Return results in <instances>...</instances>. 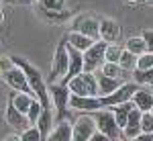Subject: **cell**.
Masks as SVG:
<instances>
[{
	"label": "cell",
	"instance_id": "2",
	"mask_svg": "<svg viewBox=\"0 0 153 141\" xmlns=\"http://www.w3.org/2000/svg\"><path fill=\"white\" fill-rule=\"evenodd\" d=\"M92 115H94V121H96V129H100L108 139H120L123 137V129L118 127L117 119H114V113L108 106L98 108Z\"/></svg>",
	"mask_w": 153,
	"mask_h": 141
},
{
	"label": "cell",
	"instance_id": "28",
	"mask_svg": "<svg viewBox=\"0 0 153 141\" xmlns=\"http://www.w3.org/2000/svg\"><path fill=\"white\" fill-rule=\"evenodd\" d=\"M19 139H23V141H41L43 137H41L39 127H37V125H31V127H27L25 131L19 133Z\"/></svg>",
	"mask_w": 153,
	"mask_h": 141
},
{
	"label": "cell",
	"instance_id": "4",
	"mask_svg": "<svg viewBox=\"0 0 153 141\" xmlns=\"http://www.w3.org/2000/svg\"><path fill=\"white\" fill-rule=\"evenodd\" d=\"M68 68H70V49H68V39L63 37L53 53V63H51V72H49L51 80L53 82L63 80V76L68 74Z\"/></svg>",
	"mask_w": 153,
	"mask_h": 141
},
{
	"label": "cell",
	"instance_id": "32",
	"mask_svg": "<svg viewBox=\"0 0 153 141\" xmlns=\"http://www.w3.org/2000/svg\"><path fill=\"white\" fill-rule=\"evenodd\" d=\"M141 37L145 39V43H147V51H153V29H145L141 33Z\"/></svg>",
	"mask_w": 153,
	"mask_h": 141
},
{
	"label": "cell",
	"instance_id": "37",
	"mask_svg": "<svg viewBox=\"0 0 153 141\" xmlns=\"http://www.w3.org/2000/svg\"><path fill=\"white\" fill-rule=\"evenodd\" d=\"M145 2H147V4H153V0H145Z\"/></svg>",
	"mask_w": 153,
	"mask_h": 141
},
{
	"label": "cell",
	"instance_id": "8",
	"mask_svg": "<svg viewBox=\"0 0 153 141\" xmlns=\"http://www.w3.org/2000/svg\"><path fill=\"white\" fill-rule=\"evenodd\" d=\"M2 80L8 84L12 90H19V92H31V94H33L31 86H29V80H27V74H25L16 63L8 66L6 70L2 72Z\"/></svg>",
	"mask_w": 153,
	"mask_h": 141
},
{
	"label": "cell",
	"instance_id": "23",
	"mask_svg": "<svg viewBox=\"0 0 153 141\" xmlns=\"http://www.w3.org/2000/svg\"><path fill=\"white\" fill-rule=\"evenodd\" d=\"M125 49H129L135 55H141L143 51H147V43H145V39L141 35H133L125 41Z\"/></svg>",
	"mask_w": 153,
	"mask_h": 141
},
{
	"label": "cell",
	"instance_id": "18",
	"mask_svg": "<svg viewBox=\"0 0 153 141\" xmlns=\"http://www.w3.org/2000/svg\"><path fill=\"white\" fill-rule=\"evenodd\" d=\"M96 80H98V96H106V94L114 92L123 84L120 78H110V76H104L100 72H96Z\"/></svg>",
	"mask_w": 153,
	"mask_h": 141
},
{
	"label": "cell",
	"instance_id": "14",
	"mask_svg": "<svg viewBox=\"0 0 153 141\" xmlns=\"http://www.w3.org/2000/svg\"><path fill=\"white\" fill-rule=\"evenodd\" d=\"M68 49H70V68H68V74L61 80V82H65V84L70 82L74 76H78V74L84 72V53L78 51L76 47H70V45H68Z\"/></svg>",
	"mask_w": 153,
	"mask_h": 141
},
{
	"label": "cell",
	"instance_id": "27",
	"mask_svg": "<svg viewBox=\"0 0 153 141\" xmlns=\"http://www.w3.org/2000/svg\"><path fill=\"white\" fill-rule=\"evenodd\" d=\"M118 63H120V68H123L125 72H133L135 68H137V55H135V53H131L129 49H125V51L120 53Z\"/></svg>",
	"mask_w": 153,
	"mask_h": 141
},
{
	"label": "cell",
	"instance_id": "35",
	"mask_svg": "<svg viewBox=\"0 0 153 141\" xmlns=\"http://www.w3.org/2000/svg\"><path fill=\"white\" fill-rule=\"evenodd\" d=\"M125 2H129V4H137L139 0H125Z\"/></svg>",
	"mask_w": 153,
	"mask_h": 141
},
{
	"label": "cell",
	"instance_id": "31",
	"mask_svg": "<svg viewBox=\"0 0 153 141\" xmlns=\"http://www.w3.org/2000/svg\"><path fill=\"white\" fill-rule=\"evenodd\" d=\"M153 131V113L145 110L141 113V133H151Z\"/></svg>",
	"mask_w": 153,
	"mask_h": 141
},
{
	"label": "cell",
	"instance_id": "25",
	"mask_svg": "<svg viewBox=\"0 0 153 141\" xmlns=\"http://www.w3.org/2000/svg\"><path fill=\"white\" fill-rule=\"evenodd\" d=\"M133 74V80L141 86H153V68H147V70H135L131 72Z\"/></svg>",
	"mask_w": 153,
	"mask_h": 141
},
{
	"label": "cell",
	"instance_id": "19",
	"mask_svg": "<svg viewBox=\"0 0 153 141\" xmlns=\"http://www.w3.org/2000/svg\"><path fill=\"white\" fill-rule=\"evenodd\" d=\"M65 39H68V45L76 47V49H78V51H82V53L96 41V39L84 35V33H80V31H70V33L65 35Z\"/></svg>",
	"mask_w": 153,
	"mask_h": 141
},
{
	"label": "cell",
	"instance_id": "16",
	"mask_svg": "<svg viewBox=\"0 0 153 141\" xmlns=\"http://www.w3.org/2000/svg\"><path fill=\"white\" fill-rule=\"evenodd\" d=\"M74 31H80L84 35L92 37V39H100V31H98V21L92 16H80L76 25H74Z\"/></svg>",
	"mask_w": 153,
	"mask_h": 141
},
{
	"label": "cell",
	"instance_id": "38",
	"mask_svg": "<svg viewBox=\"0 0 153 141\" xmlns=\"http://www.w3.org/2000/svg\"><path fill=\"white\" fill-rule=\"evenodd\" d=\"M151 113H153V106H151Z\"/></svg>",
	"mask_w": 153,
	"mask_h": 141
},
{
	"label": "cell",
	"instance_id": "5",
	"mask_svg": "<svg viewBox=\"0 0 153 141\" xmlns=\"http://www.w3.org/2000/svg\"><path fill=\"white\" fill-rule=\"evenodd\" d=\"M49 100L55 104V108H57V119H65L68 117V108H70V86L65 82H61V80H57V82L49 84Z\"/></svg>",
	"mask_w": 153,
	"mask_h": 141
},
{
	"label": "cell",
	"instance_id": "24",
	"mask_svg": "<svg viewBox=\"0 0 153 141\" xmlns=\"http://www.w3.org/2000/svg\"><path fill=\"white\" fill-rule=\"evenodd\" d=\"M37 127H39V131H41V137L47 139L49 131L53 129V123H51V108H43L41 117L37 119Z\"/></svg>",
	"mask_w": 153,
	"mask_h": 141
},
{
	"label": "cell",
	"instance_id": "1",
	"mask_svg": "<svg viewBox=\"0 0 153 141\" xmlns=\"http://www.w3.org/2000/svg\"><path fill=\"white\" fill-rule=\"evenodd\" d=\"M10 59H12V63H16L27 74V80H29V86L33 90V96L43 104V108H49V88L45 84V80H43V76H41V72L37 68H33L29 61H25L23 57H19V55H12Z\"/></svg>",
	"mask_w": 153,
	"mask_h": 141
},
{
	"label": "cell",
	"instance_id": "13",
	"mask_svg": "<svg viewBox=\"0 0 153 141\" xmlns=\"http://www.w3.org/2000/svg\"><path fill=\"white\" fill-rule=\"evenodd\" d=\"M98 31H100V39H104V41H117L118 35H120V25L114 21V19H110V16H104V19H100L98 21Z\"/></svg>",
	"mask_w": 153,
	"mask_h": 141
},
{
	"label": "cell",
	"instance_id": "33",
	"mask_svg": "<svg viewBox=\"0 0 153 141\" xmlns=\"http://www.w3.org/2000/svg\"><path fill=\"white\" fill-rule=\"evenodd\" d=\"M43 4L47 6L49 10H55V8H61V4H63V0H43Z\"/></svg>",
	"mask_w": 153,
	"mask_h": 141
},
{
	"label": "cell",
	"instance_id": "3",
	"mask_svg": "<svg viewBox=\"0 0 153 141\" xmlns=\"http://www.w3.org/2000/svg\"><path fill=\"white\" fill-rule=\"evenodd\" d=\"M70 92L71 94H82V96H98V80L96 72H82L74 76L70 82Z\"/></svg>",
	"mask_w": 153,
	"mask_h": 141
},
{
	"label": "cell",
	"instance_id": "11",
	"mask_svg": "<svg viewBox=\"0 0 153 141\" xmlns=\"http://www.w3.org/2000/svg\"><path fill=\"white\" fill-rule=\"evenodd\" d=\"M4 119H6V125H8V127H12V129H16L19 133H21V131H25L27 127H31L29 117H27L25 113H21V110L12 104L10 100H8V104H6V115H4Z\"/></svg>",
	"mask_w": 153,
	"mask_h": 141
},
{
	"label": "cell",
	"instance_id": "12",
	"mask_svg": "<svg viewBox=\"0 0 153 141\" xmlns=\"http://www.w3.org/2000/svg\"><path fill=\"white\" fill-rule=\"evenodd\" d=\"M141 113L137 106H133V110L129 113V119H127V125L123 127V137L127 139H137L141 135Z\"/></svg>",
	"mask_w": 153,
	"mask_h": 141
},
{
	"label": "cell",
	"instance_id": "20",
	"mask_svg": "<svg viewBox=\"0 0 153 141\" xmlns=\"http://www.w3.org/2000/svg\"><path fill=\"white\" fill-rule=\"evenodd\" d=\"M133 100H125V102H120V104H114V106H108L112 113H114V119H117L118 127L123 129L125 125H127V119H129V113L133 110Z\"/></svg>",
	"mask_w": 153,
	"mask_h": 141
},
{
	"label": "cell",
	"instance_id": "22",
	"mask_svg": "<svg viewBox=\"0 0 153 141\" xmlns=\"http://www.w3.org/2000/svg\"><path fill=\"white\" fill-rule=\"evenodd\" d=\"M33 100H35V98H33V94H31V92H19V90H16L14 94H10V102L16 106L21 113H25V115H27L29 106L33 104Z\"/></svg>",
	"mask_w": 153,
	"mask_h": 141
},
{
	"label": "cell",
	"instance_id": "15",
	"mask_svg": "<svg viewBox=\"0 0 153 141\" xmlns=\"http://www.w3.org/2000/svg\"><path fill=\"white\" fill-rule=\"evenodd\" d=\"M47 139H51V141H70V139H74L71 123L65 121V119H59L57 125H53V129L49 131Z\"/></svg>",
	"mask_w": 153,
	"mask_h": 141
},
{
	"label": "cell",
	"instance_id": "29",
	"mask_svg": "<svg viewBox=\"0 0 153 141\" xmlns=\"http://www.w3.org/2000/svg\"><path fill=\"white\" fill-rule=\"evenodd\" d=\"M41 113H43V104L35 98L33 104L29 106V110H27V117H29V121H31V125H37V119L41 117Z\"/></svg>",
	"mask_w": 153,
	"mask_h": 141
},
{
	"label": "cell",
	"instance_id": "7",
	"mask_svg": "<svg viewBox=\"0 0 153 141\" xmlns=\"http://www.w3.org/2000/svg\"><path fill=\"white\" fill-rule=\"evenodd\" d=\"M96 131V121L92 113H80L71 123V133L76 141H90L92 133Z\"/></svg>",
	"mask_w": 153,
	"mask_h": 141
},
{
	"label": "cell",
	"instance_id": "9",
	"mask_svg": "<svg viewBox=\"0 0 153 141\" xmlns=\"http://www.w3.org/2000/svg\"><path fill=\"white\" fill-rule=\"evenodd\" d=\"M137 88H139V86H137V82H123L117 90H114V92L106 94V96H100L102 106H114V104L125 102V100H131Z\"/></svg>",
	"mask_w": 153,
	"mask_h": 141
},
{
	"label": "cell",
	"instance_id": "30",
	"mask_svg": "<svg viewBox=\"0 0 153 141\" xmlns=\"http://www.w3.org/2000/svg\"><path fill=\"white\" fill-rule=\"evenodd\" d=\"M147 68H153V51H143L141 55H137V70Z\"/></svg>",
	"mask_w": 153,
	"mask_h": 141
},
{
	"label": "cell",
	"instance_id": "6",
	"mask_svg": "<svg viewBox=\"0 0 153 141\" xmlns=\"http://www.w3.org/2000/svg\"><path fill=\"white\" fill-rule=\"evenodd\" d=\"M106 45H108V41L96 39L94 43L84 51V72H98L100 70V66L106 61L104 59Z\"/></svg>",
	"mask_w": 153,
	"mask_h": 141
},
{
	"label": "cell",
	"instance_id": "34",
	"mask_svg": "<svg viewBox=\"0 0 153 141\" xmlns=\"http://www.w3.org/2000/svg\"><path fill=\"white\" fill-rule=\"evenodd\" d=\"M90 141H108V137H106L104 133L100 129H96L94 133H92V137H90Z\"/></svg>",
	"mask_w": 153,
	"mask_h": 141
},
{
	"label": "cell",
	"instance_id": "10",
	"mask_svg": "<svg viewBox=\"0 0 153 141\" xmlns=\"http://www.w3.org/2000/svg\"><path fill=\"white\" fill-rule=\"evenodd\" d=\"M70 108L76 113H96L98 108H104L100 96H82V94H70Z\"/></svg>",
	"mask_w": 153,
	"mask_h": 141
},
{
	"label": "cell",
	"instance_id": "26",
	"mask_svg": "<svg viewBox=\"0 0 153 141\" xmlns=\"http://www.w3.org/2000/svg\"><path fill=\"white\" fill-rule=\"evenodd\" d=\"M123 51H125V43H117V41H110V43L106 45L104 59H106V61H118Z\"/></svg>",
	"mask_w": 153,
	"mask_h": 141
},
{
	"label": "cell",
	"instance_id": "36",
	"mask_svg": "<svg viewBox=\"0 0 153 141\" xmlns=\"http://www.w3.org/2000/svg\"><path fill=\"white\" fill-rule=\"evenodd\" d=\"M16 2H25V4H27V2H31V0H16Z\"/></svg>",
	"mask_w": 153,
	"mask_h": 141
},
{
	"label": "cell",
	"instance_id": "21",
	"mask_svg": "<svg viewBox=\"0 0 153 141\" xmlns=\"http://www.w3.org/2000/svg\"><path fill=\"white\" fill-rule=\"evenodd\" d=\"M100 74H104V76H110V78H120V80H127L129 76V72H125L120 68V63L118 61H104L102 66H100Z\"/></svg>",
	"mask_w": 153,
	"mask_h": 141
},
{
	"label": "cell",
	"instance_id": "17",
	"mask_svg": "<svg viewBox=\"0 0 153 141\" xmlns=\"http://www.w3.org/2000/svg\"><path fill=\"white\" fill-rule=\"evenodd\" d=\"M131 100H133V104L137 106L139 110H143V113H145V110H151V106H153V90L147 88V86L137 88Z\"/></svg>",
	"mask_w": 153,
	"mask_h": 141
}]
</instances>
